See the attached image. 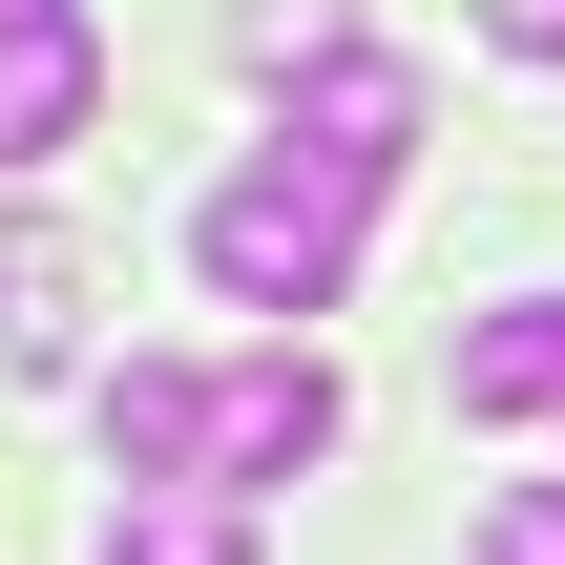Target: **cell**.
I'll return each mask as SVG.
<instances>
[{
  "label": "cell",
  "instance_id": "cell-1",
  "mask_svg": "<svg viewBox=\"0 0 565 565\" xmlns=\"http://www.w3.org/2000/svg\"><path fill=\"white\" fill-rule=\"evenodd\" d=\"M356 210H377V189H335L315 147H273V168H231V189L189 210V273H210L231 315H335V273H356Z\"/></svg>",
  "mask_w": 565,
  "mask_h": 565
},
{
  "label": "cell",
  "instance_id": "cell-2",
  "mask_svg": "<svg viewBox=\"0 0 565 565\" xmlns=\"http://www.w3.org/2000/svg\"><path fill=\"white\" fill-rule=\"evenodd\" d=\"M294 461H335V356H231V377H210V482L252 503V482H294Z\"/></svg>",
  "mask_w": 565,
  "mask_h": 565
},
{
  "label": "cell",
  "instance_id": "cell-3",
  "mask_svg": "<svg viewBox=\"0 0 565 565\" xmlns=\"http://www.w3.org/2000/svg\"><path fill=\"white\" fill-rule=\"evenodd\" d=\"M294 147H315L335 189H398V168H419V84H398L377 42H335V63H294Z\"/></svg>",
  "mask_w": 565,
  "mask_h": 565
},
{
  "label": "cell",
  "instance_id": "cell-4",
  "mask_svg": "<svg viewBox=\"0 0 565 565\" xmlns=\"http://www.w3.org/2000/svg\"><path fill=\"white\" fill-rule=\"evenodd\" d=\"M84 105H105V42H84V0H0V168L84 147Z\"/></svg>",
  "mask_w": 565,
  "mask_h": 565
},
{
  "label": "cell",
  "instance_id": "cell-5",
  "mask_svg": "<svg viewBox=\"0 0 565 565\" xmlns=\"http://www.w3.org/2000/svg\"><path fill=\"white\" fill-rule=\"evenodd\" d=\"M105 461H126V503L210 482V377H189V356H126V377H105Z\"/></svg>",
  "mask_w": 565,
  "mask_h": 565
},
{
  "label": "cell",
  "instance_id": "cell-6",
  "mask_svg": "<svg viewBox=\"0 0 565 565\" xmlns=\"http://www.w3.org/2000/svg\"><path fill=\"white\" fill-rule=\"evenodd\" d=\"M461 419H565V294H503L461 335Z\"/></svg>",
  "mask_w": 565,
  "mask_h": 565
},
{
  "label": "cell",
  "instance_id": "cell-7",
  "mask_svg": "<svg viewBox=\"0 0 565 565\" xmlns=\"http://www.w3.org/2000/svg\"><path fill=\"white\" fill-rule=\"evenodd\" d=\"M0 356H21V377H63V356H84V252H63L42 210L0 231Z\"/></svg>",
  "mask_w": 565,
  "mask_h": 565
},
{
  "label": "cell",
  "instance_id": "cell-8",
  "mask_svg": "<svg viewBox=\"0 0 565 565\" xmlns=\"http://www.w3.org/2000/svg\"><path fill=\"white\" fill-rule=\"evenodd\" d=\"M105 565H252V503H231V482H168V503H105Z\"/></svg>",
  "mask_w": 565,
  "mask_h": 565
},
{
  "label": "cell",
  "instance_id": "cell-9",
  "mask_svg": "<svg viewBox=\"0 0 565 565\" xmlns=\"http://www.w3.org/2000/svg\"><path fill=\"white\" fill-rule=\"evenodd\" d=\"M461 565H565V482H503V503H482V545Z\"/></svg>",
  "mask_w": 565,
  "mask_h": 565
},
{
  "label": "cell",
  "instance_id": "cell-10",
  "mask_svg": "<svg viewBox=\"0 0 565 565\" xmlns=\"http://www.w3.org/2000/svg\"><path fill=\"white\" fill-rule=\"evenodd\" d=\"M482 42H524V63H565V0H482Z\"/></svg>",
  "mask_w": 565,
  "mask_h": 565
}]
</instances>
